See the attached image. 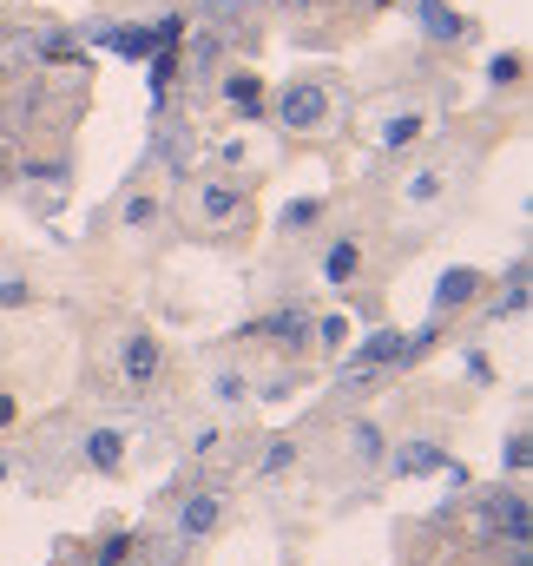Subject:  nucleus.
<instances>
[{"label":"nucleus","mask_w":533,"mask_h":566,"mask_svg":"<svg viewBox=\"0 0 533 566\" xmlns=\"http://www.w3.org/2000/svg\"><path fill=\"white\" fill-rule=\"evenodd\" d=\"M415 20H422L428 40H468V20H461L455 7H441V0H422V7H415Z\"/></svg>","instance_id":"9d476101"},{"label":"nucleus","mask_w":533,"mask_h":566,"mask_svg":"<svg viewBox=\"0 0 533 566\" xmlns=\"http://www.w3.org/2000/svg\"><path fill=\"white\" fill-rule=\"evenodd\" d=\"M441 185H448V172H415V178L402 185V198H408L415 211H422V205H441Z\"/></svg>","instance_id":"f3484780"},{"label":"nucleus","mask_w":533,"mask_h":566,"mask_svg":"<svg viewBox=\"0 0 533 566\" xmlns=\"http://www.w3.org/2000/svg\"><path fill=\"white\" fill-rule=\"evenodd\" d=\"M303 310H277V316H264V323H251V336H277V343H290V349H303Z\"/></svg>","instance_id":"ddd939ff"},{"label":"nucleus","mask_w":533,"mask_h":566,"mask_svg":"<svg viewBox=\"0 0 533 566\" xmlns=\"http://www.w3.org/2000/svg\"><path fill=\"white\" fill-rule=\"evenodd\" d=\"M415 139H422V112H395V119H389V126H382V152H408V145H415Z\"/></svg>","instance_id":"2eb2a0df"},{"label":"nucleus","mask_w":533,"mask_h":566,"mask_svg":"<svg viewBox=\"0 0 533 566\" xmlns=\"http://www.w3.org/2000/svg\"><path fill=\"white\" fill-rule=\"evenodd\" d=\"M474 290H481V270H441V283H435V310H461V303H474Z\"/></svg>","instance_id":"1a4fd4ad"},{"label":"nucleus","mask_w":533,"mask_h":566,"mask_svg":"<svg viewBox=\"0 0 533 566\" xmlns=\"http://www.w3.org/2000/svg\"><path fill=\"white\" fill-rule=\"evenodd\" d=\"M0 481H7V461H0Z\"/></svg>","instance_id":"cd10ccee"},{"label":"nucleus","mask_w":533,"mask_h":566,"mask_svg":"<svg viewBox=\"0 0 533 566\" xmlns=\"http://www.w3.org/2000/svg\"><path fill=\"white\" fill-rule=\"evenodd\" d=\"M119 218H126V224H152V198H145V191H139V198H126Z\"/></svg>","instance_id":"5701e85b"},{"label":"nucleus","mask_w":533,"mask_h":566,"mask_svg":"<svg viewBox=\"0 0 533 566\" xmlns=\"http://www.w3.org/2000/svg\"><path fill=\"white\" fill-rule=\"evenodd\" d=\"M481 520L494 527V534H507V540H527V501H520V494H487Z\"/></svg>","instance_id":"423d86ee"},{"label":"nucleus","mask_w":533,"mask_h":566,"mask_svg":"<svg viewBox=\"0 0 533 566\" xmlns=\"http://www.w3.org/2000/svg\"><path fill=\"white\" fill-rule=\"evenodd\" d=\"M527 310V264H514V277H507V297L501 303H487V316L501 323V316H520Z\"/></svg>","instance_id":"a211bd4d"},{"label":"nucleus","mask_w":533,"mask_h":566,"mask_svg":"<svg viewBox=\"0 0 533 566\" xmlns=\"http://www.w3.org/2000/svg\"><path fill=\"white\" fill-rule=\"evenodd\" d=\"M356 270H362V244H356V237H343V244L323 251V277H330V283H349Z\"/></svg>","instance_id":"4468645a"},{"label":"nucleus","mask_w":533,"mask_h":566,"mask_svg":"<svg viewBox=\"0 0 533 566\" xmlns=\"http://www.w3.org/2000/svg\"><path fill=\"white\" fill-rule=\"evenodd\" d=\"M441 468H448V448L441 441H402L395 461H389L395 481H422V474H441Z\"/></svg>","instance_id":"39448f33"},{"label":"nucleus","mask_w":533,"mask_h":566,"mask_svg":"<svg viewBox=\"0 0 533 566\" xmlns=\"http://www.w3.org/2000/svg\"><path fill=\"white\" fill-rule=\"evenodd\" d=\"M290 461H297V441H270V448H264V461H257V474H283Z\"/></svg>","instance_id":"aec40b11"},{"label":"nucleus","mask_w":533,"mask_h":566,"mask_svg":"<svg viewBox=\"0 0 533 566\" xmlns=\"http://www.w3.org/2000/svg\"><path fill=\"white\" fill-rule=\"evenodd\" d=\"M382 455H389L382 428H376V422H349V461H356V468H376Z\"/></svg>","instance_id":"f8f14e48"},{"label":"nucleus","mask_w":533,"mask_h":566,"mask_svg":"<svg viewBox=\"0 0 533 566\" xmlns=\"http://www.w3.org/2000/svg\"><path fill=\"white\" fill-rule=\"evenodd\" d=\"M99 47L126 53V60H152L158 40H152V27H99Z\"/></svg>","instance_id":"9b49d317"},{"label":"nucleus","mask_w":533,"mask_h":566,"mask_svg":"<svg viewBox=\"0 0 533 566\" xmlns=\"http://www.w3.org/2000/svg\"><path fill=\"white\" fill-rule=\"evenodd\" d=\"M487 73H494V86H514V79H520V53H494Z\"/></svg>","instance_id":"4be33fe9"},{"label":"nucleus","mask_w":533,"mask_h":566,"mask_svg":"<svg viewBox=\"0 0 533 566\" xmlns=\"http://www.w3.org/2000/svg\"><path fill=\"white\" fill-rule=\"evenodd\" d=\"M224 99H231L237 112H257V106H264V79H257V73H231V79H224Z\"/></svg>","instance_id":"dca6fc26"},{"label":"nucleus","mask_w":533,"mask_h":566,"mask_svg":"<svg viewBox=\"0 0 533 566\" xmlns=\"http://www.w3.org/2000/svg\"><path fill=\"white\" fill-rule=\"evenodd\" d=\"M402 356H408V336L402 330H376L356 356L343 362V389H369V382H376V369H389V362H402Z\"/></svg>","instance_id":"f03ea898"},{"label":"nucleus","mask_w":533,"mask_h":566,"mask_svg":"<svg viewBox=\"0 0 533 566\" xmlns=\"http://www.w3.org/2000/svg\"><path fill=\"white\" fill-rule=\"evenodd\" d=\"M507 468H527V428H514V441H507Z\"/></svg>","instance_id":"393cba45"},{"label":"nucleus","mask_w":533,"mask_h":566,"mask_svg":"<svg viewBox=\"0 0 533 566\" xmlns=\"http://www.w3.org/2000/svg\"><path fill=\"white\" fill-rule=\"evenodd\" d=\"M14 415H20V402H14V395H0V428L14 422Z\"/></svg>","instance_id":"bb28decb"},{"label":"nucleus","mask_w":533,"mask_h":566,"mask_svg":"<svg viewBox=\"0 0 533 566\" xmlns=\"http://www.w3.org/2000/svg\"><path fill=\"white\" fill-rule=\"evenodd\" d=\"M79 455H86V468H99V474H119V461H126V435H119V428H93Z\"/></svg>","instance_id":"6e6552de"},{"label":"nucleus","mask_w":533,"mask_h":566,"mask_svg":"<svg viewBox=\"0 0 533 566\" xmlns=\"http://www.w3.org/2000/svg\"><path fill=\"white\" fill-rule=\"evenodd\" d=\"M237 211H244V191H237V185H224V178L198 185V218L204 224H231Z\"/></svg>","instance_id":"0eeeda50"},{"label":"nucleus","mask_w":533,"mask_h":566,"mask_svg":"<svg viewBox=\"0 0 533 566\" xmlns=\"http://www.w3.org/2000/svg\"><path fill=\"white\" fill-rule=\"evenodd\" d=\"M277 119L290 132H316L323 119H330V86H323V79H290V86L277 93Z\"/></svg>","instance_id":"f257e3e1"},{"label":"nucleus","mask_w":533,"mask_h":566,"mask_svg":"<svg viewBox=\"0 0 533 566\" xmlns=\"http://www.w3.org/2000/svg\"><path fill=\"white\" fill-rule=\"evenodd\" d=\"M27 297H33L27 283H0V310H20V303H27Z\"/></svg>","instance_id":"b1692460"},{"label":"nucleus","mask_w":533,"mask_h":566,"mask_svg":"<svg viewBox=\"0 0 533 566\" xmlns=\"http://www.w3.org/2000/svg\"><path fill=\"white\" fill-rule=\"evenodd\" d=\"M224 527V494H191V501H178V514H172V540L178 547H198V540H211Z\"/></svg>","instance_id":"7ed1b4c3"},{"label":"nucleus","mask_w":533,"mask_h":566,"mask_svg":"<svg viewBox=\"0 0 533 566\" xmlns=\"http://www.w3.org/2000/svg\"><path fill=\"white\" fill-rule=\"evenodd\" d=\"M310 218H316V205H290V211H283V231H303Z\"/></svg>","instance_id":"a878e982"},{"label":"nucleus","mask_w":533,"mask_h":566,"mask_svg":"<svg viewBox=\"0 0 533 566\" xmlns=\"http://www.w3.org/2000/svg\"><path fill=\"white\" fill-rule=\"evenodd\" d=\"M316 343H323V349H343L349 343V323H343V316H323V323H316Z\"/></svg>","instance_id":"412c9836"},{"label":"nucleus","mask_w":533,"mask_h":566,"mask_svg":"<svg viewBox=\"0 0 533 566\" xmlns=\"http://www.w3.org/2000/svg\"><path fill=\"white\" fill-rule=\"evenodd\" d=\"M211 395H218V409H244V402H251V382H244V376H218V382H211Z\"/></svg>","instance_id":"6ab92c4d"},{"label":"nucleus","mask_w":533,"mask_h":566,"mask_svg":"<svg viewBox=\"0 0 533 566\" xmlns=\"http://www.w3.org/2000/svg\"><path fill=\"white\" fill-rule=\"evenodd\" d=\"M158 362H165V356H158V336H145V330H132V336H126V343H119V376H126V382H132V389H145V382H152V376H158Z\"/></svg>","instance_id":"20e7f679"}]
</instances>
